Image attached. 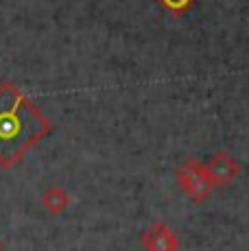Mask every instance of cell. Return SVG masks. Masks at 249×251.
Masks as SVG:
<instances>
[{"label":"cell","instance_id":"1","mask_svg":"<svg viewBox=\"0 0 249 251\" xmlns=\"http://www.w3.org/2000/svg\"><path fill=\"white\" fill-rule=\"evenodd\" d=\"M52 131V123L11 83L0 85V168H13Z\"/></svg>","mask_w":249,"mask_h":251},{"label":"cell","instance_id":"2","mask_svg":"<svg viewBox=\"0 0 249 251\" xmlns=\"http://www.w3.org/2000/svg\"><path fill=\"white\" fill-rule=\"evenodd\" d=\"M177 183L193 203H205L214 190L212 181L205 173V166L197 160H186L177 168Z\"/></svg>","mask_w":249,"mask_h":251},{"label":"cell","instance_id":"3","mask_svg":"<svg viewBox=\"0 0 249 251\" xmlns=\"http://www.w3.org/2000/svg\"><path fill=\"white\" fill-rule=\"evenodd\" d=\"M205 173H208L210 181L214 188H225L229 186L238 175H241V164L234 160L232 155H227L225 151H219L203 164Z\"/></svg>","mask_w":249,"mask_h":251},{"label":"cell","instance_id":"4","mask_svg":"<svg viewBox=\"0 0 249 251\" xmlns=\"http://www.w3.org/2000/svg\"><path fill=\"white\" fill-rule=\"evenodd\" d=\"M140 243L147 251H179V238L166 223H151L140 234Z\"/></svg>","mask_w":249,"mask_h":251},{"label":"cell","instance_id":"5","mask_svg":"<svg viewBox=\"0 0 249 251\" xmlns=\"http://www.w3.org/2000/svg\"><path fill=\"white\" fill-rule=\"evenodd\" d=\"M42 205H44V210L49 212L50 216H59V214H64L66 207L70 205V197L61 186H50V188H46L44 195H42Z\"/></svg>","mask_w":249,"mask_h":251},{"label":"cell","instance_id":"6","mask_svg":"<svg viewBox=\"0 0 249 251\" xmlns=\"http://www.w3.org/2000/svg\"><path fill=\"white\" fill-rule=\"evenodd\" d=\"M195 2L197 0H157L162 11H166L171 18H184L195 7Z\"/></svg>","mask_w":249,"mask_h":251},{"label":"cell","instance_id":"7","mask_svg":"<svg viewBox=\"0 0 249 251\" xmlns=\"http://www.w3.org/2000/svg\"><path fill=\"white\" fill-rule=\"evenodd\" d=\"M0 251H2V240H0Z\"/></svg>","mask_w":249,"mask_h":251}]
</instances>
